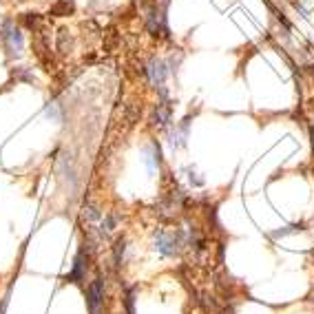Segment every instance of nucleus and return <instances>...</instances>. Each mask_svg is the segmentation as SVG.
<instances>
[{
  "label": "nucleus",
  "mask_w": 314,
  "mask_h": 314,
  "mask_svg": "<svg viewBox=\"0 0 314 314\" xmlns=\"http://www.w3.org/2000/svg\"><path fill=\"white\" fill-rule=\"evenodd\" d=\"M184 246V230H155V237H153V248L160 255L164 257H173L177 255Z\"/></svg>",
  "instance_id": "nucleus-1"
},
{
  "label": "nucleus",
  "mask_w": 314,
  "mask_h": 314,
  "mask_svg": "<svg viewBox=\"0 0 314 314\" xmlns=\"http://www.w3.org/2000/svg\"><path fill=\"white\" fill-rule=\"evenodd\" d=\"M2 38L7 40V49H9V54L18 58V55L22 54L24 38H22V34H20V29L11 22V20H7L5 27H2Z\"/></svg>",
  "instance_id": "nucleus-2"
},
{
  "label": "nucleus",
  "mask_w": 314,
  "mask_h": 314,
  "mask_svg": "<svg viewBox=\"0 0 314 314\" xmlns=\"http://www.w3.org/2000/svg\"><path fill=\"white\" fill-rule=\"evenodd\" d=\"M148 75H150V82L155 84V87H162L166 80V75H168V71H166V64L162 62V60H150L148 64Z\"/></svg>",
  "instance_id": "nucleus-3"
},
{
  "label": "nucleus",
  "mask_w": 314,
  "mask_h": 314,
  "mask_svg": "<svg viewBox=\"0 0 314 314\" xmlns=\"http://www.w3.org/2000/svg\"><path fill=\"white\" fill-rule=\"evenodd\" d=\"M84 272H87V263H84V252H80V255L75 257V261H73V270H71V275H69L67 279L73 281V283H80V279L84 277Z\"/></svg>",
  "instance_id": "nucleus-4"
},
{
  "label": "nucleus",
  "mask_w": 314,
  "mask_h": 314,
  "mask_svg": "<svg viewBox=\"0 0 314 314\" xmlns=\"http://www.w3.org/2000/svg\"><path fill=\"white\" fill-rule=\"evenodd\" d=\"M144 162H146V166H148V173L153 175L155 168L160 166V146L150 144L148 148H146V153H144Z\"/></svg>",
  "instance_id": "nucleus-5"
},
{
  "label": "nucleus",
  "mask_w": 314,
  "mask_h": 314,
  "mask_svg": "<svg viewBox=\"0 0 314 314\" xmlns=\"http://www.w3.org/2000/svg\"><path fill=\"white\" fill-rule=\"evenodd\" d=\"M100 290H102V283H100V279H97L95 283L89 288V310H91V314L97 312V305H100Z\"/></svg>",
  "instance_id": "nucleus-6"
},
{
  "label": "nucleus",
  "mask_w": 314,
  "mask_h": 314,
  "mask_svg": "<svg viewBox=\"0 0 314 314\" xmlns=\"http://www.w3.org/2000/svg\"><path fill=\"white\" fill-rule=\"evenodd\" d=\"M47 117H51L54 122H62V113H60V107L55 102H49L47 104Z\"/></svg>",
  "instance_id": "nucleus-7"
},
{
  "label": "nucleus",
  "mask_w": 314,
  "mask_h": 314,
  "mask_svg": "<svg viewBox=\"0 0 314 314\" xmlns=\"http://www.w3.org/2000/svg\"><path fill=\"white\" fill-rule=\"evenodd\" d=\"M166 122H168V109H157L155 111V124H160V126H166Z\"/></svg>",
  "instance_id": "nucleus-8"
},
{
  "label": "nucleus",
  "mask_w": 314,
  "mask_h": 314,
  "mask_svg": "<svg viewBox=\"0 0 314 314\" xmlns=\"http://www.w3.org/2000/svg\"><path fill=\"white\" fill-rule=\"evenodd\" d=\"M87 217L89 219H100V210H97V208H93V206H89L87 208Z\"/></svg>",
  "instance_id": "nucleus-9"
}]
</instances>
